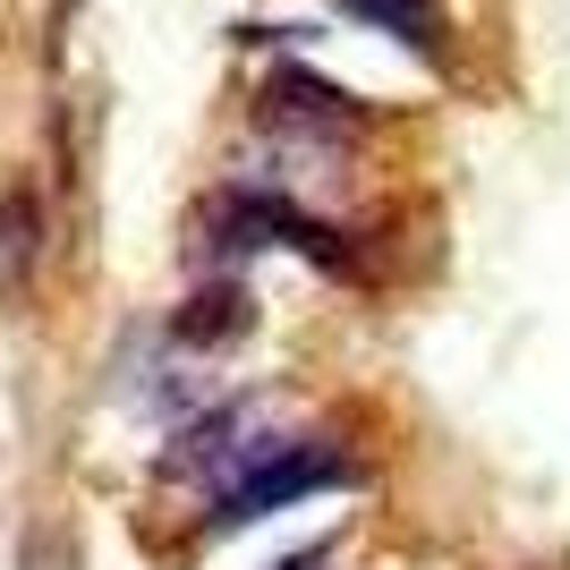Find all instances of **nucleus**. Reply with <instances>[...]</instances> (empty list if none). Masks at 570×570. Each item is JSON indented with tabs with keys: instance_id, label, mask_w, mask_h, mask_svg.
<instances>
[{
	"instance_id": "f257e3e1",
	"label": "nucleus",
	"mask_w": 570,
	"mask_h": 570,
	"mask_svg": "<svg viewBox=\"0 0 570 570\" xmlns=\"http://www.w3.org/2000/svg\"><path fill=\"white\" fill-rule=\"evenodd\" d=\"M357 485V460L341 443H289V452H256L238 476L214 485V528H247L264 511H282V502H307V494H350Z\"/></svg>"
},
{
	"instance_id": "f03ea898",
	"label": "nucleus",
	"mask_w": 570,
	"mask_h": 570,
	"mask_svg": "<svg viewBox=\"0 0 570 570\" xmlns=\"http://www.w3.org/2000/svg\"><path fill=\"white\" fill-rule=\"evenodd\" d=\"M256 452H273V443L256 434V401H214L205 417H188V426L170 434L163 476L179 469V485H222V476H238Z\"/></svg>"
},
{
	"instance_id": "7ed1b4c3",
	"label": "nucleus",
	"mask_w": 570,
	"mask_h": 570,
	"mask_svg": "<svg viewBox=\"0 0 570 570\" xmlns=\"http://www.w3.org/2000/svg\"><path fill=\"white\" fill-rule=\"evenodd\" d=\"M230 333H247V289L238 282H214L205 298H188L170 315V341H188V350H222Z\"/></svg>"
},
{
	"instance_id": "20e7f679",
	"label": "nucleus",
	"mask_w": 570,
	"mask_h": 570,
	"mask_svg": "<svg viewBox=\"0 0 570 570\" xmlns=\"http://www.w3.org/2000/svg\"><path fill=\"white\" fill-rule=\"evenodd\" d=\"M350 9H357L366 26H383L392 43H409V51L434 43V9H426V0H350Z\"/></svg>"
},
{
	"instance_id": "39448f33",
	"label": "nucleus",
	"mask_w": 570,
	"mask_h": 570,
	"mask_svg": "<svg viewBox=\"0 0 570 570\" xmlns=\"http://www.w3.org/2000/svg\"><path fill=\"white\" fill-rule=\"evenodd\" d=\"M324 562H333V546H307V553H289L282 570H324Z\"/></svg>"
}]
</instances>
